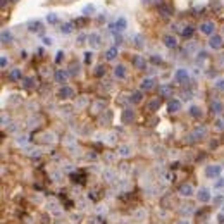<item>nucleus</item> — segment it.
<instances>
[{"label": "nucleus", "mask_w": 224, "mask_h": 224, "mask_svg": "<svg viewBox=\"0 0 224 224\" xmlns=\"http://www.w3.org/2000/svg\"><path fill=\"white\" fill-rule=\"evenodd\" d=\"M179 193L185 195V197H191V195H193V188H191L190 185H183L179 188Z\"/></svg>", "instance_id": "1"}, {"label": "nucleus", "mask_w": 224, "mask_h": 224, "mask_svg": "<svg viewBox=\"0 0 224 224\" xmlns=\"http://www.w3.org/2000/svg\"><path fill=\"white\" fill-rule=\"evenodd\" d=\"M198 200H200V202H209V200H210V195H209V191H207V190H200V191H198Z\"/></svg>", "instance_id": "2"}, {"label": "nucleus", "mask_w": 224, "mask_h": 224, "mask_svg": "<svg viewBox=\"0 0 224 224\" xmlns=\"http://www.w3.org/2000/svg\"><path fill=\"white\" fill-rule=\"evenodd\" d=\"M178 109H179V102H171V104H169V110H171V112H176Z\"/></svg>", "instance_id": "3"}, {"label": "nucleus", "mask_w": 224, "mask_h": 224, "mask_svg": "<svg viewBox=\"0 0 224 224\" xmlns=\"http://www.w3.org/2000/svg\"><path fill=\"white\" fill-rule=\"evenodd\" d=\"M209 174H210V176H217V174H219V167H212V169H209Z\"/></svg>", "instance_id": "4"}, {"label": "nucleus", "mask_w": 224, "mask_h": 224, "mask_svg": "<svg viewBox=\"0 0 224 224\" xmlns=\"http://www.w3.org/2000/svg\"><path fill=\"white\" fill-rule=\"evenodd\" d=\"M178 224H188V221H181V222H178Z\"/></svg>", "instance_id": "5"}, {"label": "nucleus", "mask_w": 224, "mask_h": 224, "mask_svg": "<svg viewBox=\"0 0 224 224\" xmlns=\"http://www.w3.org/2000/svg\"><path fill=\"white\" fill-rule=\"evenodd\" d=\"M221 224H224V221H222V222H221Z\"/></svg>", "instance_id": "6"}]
</instances>
